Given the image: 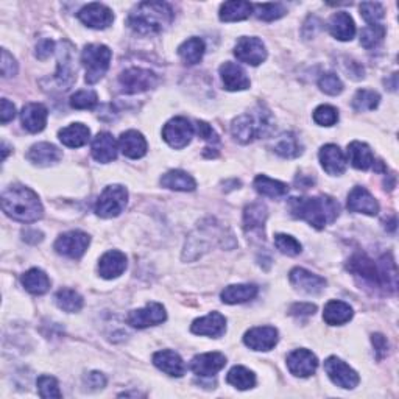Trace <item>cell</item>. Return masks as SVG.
<instances>
[{
  "mask_svg": "<svg viewBox=\"0 0 399 399\" xmlns=\"http://www.w3.org/2000/svg\"><path fill=\"white\" fill-rule=\"evenodd\" d=\"M290 282L294 284V286L304 292V294H309V295H315L320 294L325 287H326V280L322 276H318L315 273H310L308 272L306 268H294L290 272Z\"/></svg>",
  "mask_w": 399,
  "mask_h": 399,
  "instance_id": "d6986e66",
  "label": "cell"
},
{
  "mask_svg": "<svg viewBox=\"0 0 399 399\" xmlns=\"http://www.w3.org/2000/svg\"><path fill=\"white\" fill-rule=\"evenodd\" d=\"M112 53L110 47L103 44H89L84 47L81 53V63L86 69V80L88 84H96L106 75L110 69Z\"/></svg>",
  "mask_w": 399,
  "mask_h": 399,
  "instance_id": "5b68a950",
  "label": "cell"
},
{
  "mask_svg": "<svg viewBox=\"0 0 399 399\" xmlns=\"http://www.w3.org/2000/svg\"><path fill=\"white\" fill-rule=\"evenodd\" d=\"M77 69L72 66V55L70 50H63L58 60V72H56V81L63 89H69L77 80Z\"/></svg>",
  "mask_w": 399,
  "mask_h": 399,
  "instance_id": "8d00e7d4",
  "label": "cell"
},
{
  "mask_svg": "<svg viewBox=\"0 0 399 399\" xmlns=\"http://www.w3.org/2000/svg\"><path fill=\"white\" fill-rule=\"evenodd\" d=\"M372 341H373V346H374L377 359L381 360L384 355L387 354V351H388V341H387L386 337L382 336V334H373Z\"/></svg>",
  "mask_w": 399,
  "mask_h": 399,
  "instance_id": "db71d44e",
  "label": "cell"
},
{
  "mask_svg": "<svg viewBox=\"0 0 399 399\" xmlns=\"http://www.w3.org/2000/svg\"><path fill=\"white\" fill-rule=\"evenodd\" d=\"M348 159L351 162L354 169L359 170H368L369 167L374 166V155L367 144L363 142L354 140L348 145Z\"/></svg>",
  "mask_w": 399,
  "mask_h": 399,
  "instance_id": "f1b7e54d",
  "label": "cell"
},
{
  "mask_svg": "<svg viewBox=\"0 0 399 399\" xmlns=\"http://www.w3.org/2000/svg\"><path fill=\"white\" fill-rule=\"evenodd\" d=\"M128 203V190L120 184L105 188L96 203V214L102 218H112L120 216Z\"/></svg>",
  "mask_w": 399,
  "mask_h": 399,
  "instance_id": "8992f818",
  "label": "cell"
},
{
  "mask_svg": "<svg viewBox=\"0 0 399 399\" xmlns=\"http://www.w3.org/2000/svg\"><path fill=\"white\" fill-rule=\"evenodd\" d=\"M381 96L372 89H360L353 98V108L359 112L373 111L379 106Z\"/></svg>",
  "mask_w": 399,
  "mask_h": 399,
  "instance_id": "7bdbcfd3",
  "label": "cell"
},
{
  "mask_svg": "<svg viewBox=\"0 0 399 399\" xmlns=\"http://www.w3.org/2000/svg\"><path fill=\"white\" fill-rule=\"evenodd\" d=\"M325 372L329 376V379L336 384L337 387L345 390H353L359 386L360 377L354 369L339 358H329L325 362Z\"/></svg>",
  "mask_w": 399,
  "mask_h": 399,
  "instance_id": "9c48e42d",
  "label": "cell"
},
{
  "mask_svg": "<svg viewBox=\"0 0 399 399\" xmlns=\"http://www.w3.org/2000/svg\"><path fill=\"white\" fill-rule=\"evenodd\" d=\"M204 41L202 38H189L188 41H184L183 44L178 47V55L181 56L183 61L186 64H197L202 61L204 55Z\"/></svg>",
  "mask_w": 399,
  "mask_h": 399,
  "instance_id": "f35d334b",
  "label": "cell"
},
{
  "mask_svg": "<svg viewBox=\"0 0 399 399\" xmlns=\"http://www.w3.org/2000/svg\"><path fill=\"white\" fill-rule=\"evenodd\" d=\"M226 381L230 386L237 390H249L256 386V376L245 367H233L226 376Z\"/></svg>",
  "mask_w": 399,
  "mask_h": 399,
  "instance_id": "b9f144b4",
  "label": "cell"
},
{
  "mask_svg": "<svg viewBox=\"0 0 399 399\" xmlns=\"http://www.w3.org/2000/svg\"><path fill=\"white\" fill-rule=\"evenodd\" d=\"M77 16L84 25L89 28H96V30L108 28L114 20L112 11L103 4H89L83 6V8L78 11Z\"/></svg>",
  "mask_w": 399,
  "mask_h": 399,
  "instance_id": "4fadbf2b",
  "label": "cell"
},
{
  "mask_svg": "<svg viewBox=\"0 0 399 399\" xmlns=\"http://www.w3.org/2000/svg\"><path fill=\"white\" fill-rule=\"evenodd\" d=\"M253 13V5L244 0H231L225 2L220 6V19L223 22H237V20H245Z\"/></svg>",
  "mask_w": 399,
  "mask_h": 399,
  "instance_id": "d6a6232c",
  "label": "cell"
},
{
  "mask_svg": "<svg viewBox=\"0 0 399 399\" xmlns=\"http://www.w3.org/2000/svg\"><path fill=\"white\" fill-rule=\"evenodd\" d=\"M18 74V63L8 53V50L2 48V77L8 78Z\"/></svg>",
  "mask_w": 399,
  "mask_h": 399,
  "instance_id": "f5cc1de1",
  "label": "cell"
},
{
  "mask_svg": "<svg viewBox=\"0 0 399 399\" xmlns=\"http://www.w3.org/2000/svg\"><path fill=\"white\" fill-rule=\"evenodd\" d=\"M119 150L122 152L126 158L130 159H139L142 156L147 155V140L142 134L136 130H130L122 133L119 138Z\"/></svg>",
  "mask_w": 399,
  "mask_h": 399,
  "instance_id": "cb8c5ba5",
  "label": "cell"
},
{
  "mask_svg": "<svg viewBox=\"0 0 399 399\" xmlns=\"http://www.w3.org/2000/svg\"><path fill=\"white\" fill-rule=\"evenodd\" d=\"M84 382H86L88 387H91L92 390H100V388H103L106 386V377L102 373L92 372L86 376Z\"/></svg>",
  "mask_w": 399,
  "mask_h": 399,
  "instance_id": "680465c9",
  "label": "cell"
},
{
  "mask_svg": "<svg viewBox=\"0 0 399 399\" xmlns=\"http://www.w3.org/2000/svg\"><path fill=\"white\" fill-rule=\"evenodd\" d=\"M348 209L351 212L367 214V216H377L379 212V203L369 194L365 188L355 186L348 195Z\"/></svg>",
  "mask_w": 399,
  "mask_h": 399,
  "instance_id": "ac0fdd59",
  "label": "cell"
},
{
  "mask_svg": "<svg viewBox=\"0 0 399 399\" xmlns=\"http://www.w3.org/2000/svg\"><path fill=\"white\" fill-rule=\"evenodd\" d=\"M48 111L44 105L41 103H28L22 108L20 112V120L27 131L30 133H39L47 125Z\"/></svg>",
  "mask_w": 399,
  "mask_h": 399,
  "instance_id": "7402d4cb",
  "label": "cell"
},
{
  "mask_svg": "<svg viewBox=\"0 0 399 399\" xmlns=\"http://www.w3.org/2000/svg\"><path fill=\"white\" fill-rule=\"evenodd\" d=\"M267 208L262 203H253L244 211V228L245 231H262L267 222Z\"/></svg>",
  "mask_w": 399,
  "mask_h": 399,
  "instance_id": "e575fe53",
  "label": "cell"
},
{
  "mask_svg": "<svg viewBox=\"0 0 399 399\" xmlns=\"http://www.w3.org/2000/svg\"><path fill=\"white\" fill-rule=\"evenodd\" d=\"M37 386H38V391H39L41 398H56V399H60L63 396V393L60 391V387H58V381H56L53 376L44 374V376L38 377Z\"/></svg>",
  "mask_w": 399,
  "mask_h": 399,
  "instance_id": "7dc6e473",
  "label": "cell"
},
{
  "mask_svg": "<svg viewBox=\"0 0 399 399\" xmlns=\"http://www.w3.org/2000/svg\"><path fill=\"white\" fill-rule=\"evenodd\" d=\"M158 83V75L148 69L130 67L119 75V84L124 94H140Z\"/></svg>",
  "mask_w": 399,
  "mask_h": 399,
  "instance_id": "52a82bcc",
  "label": "cell"
},
{
  "mask_svg": "<svg viewBox=\"0 0 399 399\" xmlns=\"http://www.w3.org/2000/svg\"><path fill=\"white\" fill-rule=\"evenodd\" d=\"M287 368L296 377H309L317 372L318 359L309 349H295L287 355Z\"/></svg>",
  "mask_w": 399,
  "mask_h": 399,
  "instance_id": "5bb4252c",
  "label": "cell"
},
{
  "mask_svg": "<svg viewBox=\"0 0 399 399\" xmlns=\"http://www.w3.org/2000/svg\"><path fill=\"white\" fill-rule=\"evenodd\" d=\"M190 331L197 336H208L218 339L226 331V318L218 312H211L206 317L197 318L190 326Z\"/></svg>",
  "mask_w": 399,
  "mask_h": 399,
  "instance_id": "2e32d148",
  "label": "cell"
},
{
  "mask_svg": "<svg viewBox=\"0 0 399 399\" xmlns=\"http://www.w3.org/2000/svg\"><path fill=\"white\" fill-rule=\"evenodd\" d=\"M234 55L240 63L249 64V66H259L267 60V48L259 38L244 37L237 41Z\"/></svg>",
  "mask_w": 399,
  "mask_h": 399,
  "instance_id": "7c38bea8",
  "label": "cell"
},
{
  "mask_svg": "<svg viewBox=\"0 0 399 399\" xmlns=\"http://www.w3.org/2000/svg\"><path fill=\"white\" fill-rule=\"evenodd\" d=\"M320 162H322V167L326 172L334 176L341 175L346 169V158L344 152H341L339 145L334 144L322 147V150H320Z\"/></svg>",
  "mask_w": 399,
  "mask_h": 399,
  "instance_id": "484cf974",
  "label": "cell"
},
{
  "mask_svg": "<svg viewBox=\"0 0 399 399\" xmlns=\"http://www.w3.org/2000/svg\"><path fill=\"white\" fill-rule=\"evenodd\" d=\"M386 37V27L381 24L368 25L360 33V44L365 48H373Z\"/></svg>",
  "mask_w": 399,
  "mask_h": 399,
  "instance_id": "f6af8a7d",
  "label": "cell"
},
{
  "mask_svg": "<svg viewBox=\"0 0 399 399\" xmlns=\"http://www.w3.org/2000/svg\"><path fill=\"white\" fill-rule=\"evenodd\" d=\"M197 133H198V136L204 139V140H209V142H217L218 138H217V134L216 131L212 130V126L208 125L206 122H197Z\"/></svg>",
  "mask_w": 399,
  "mask_h": 399,
  "instance_id": "11a10c76",
  "label": "cell"
},
{
  "mask_svg": "<svg viewBox=\"0 0 399 399\" xmlns=\"http://www.w3.org/2000/svg\"><path fill=\"white\" fill-rule=\"evenodd\" d=\"M2 209L6 216L22 223L38 222L44 209L38 195L25 186H11L2 194Z\"/></svg>",
  "mask_w": 399,
  "mask_h": 399,
  "instance_id": "7a4b0ae2",
  "label": "cell"
},
{
  "mask_svg": "<svg viewBox=\"0 0 399 399\" xmlns=\"http://www.w3.org/2000/svg\"><path fill=\"white\" fill-rule=\"evenodd\" d=\"M313 120L322 126H332L337 124L339 111L331 105H322L313 111Z\"/></svg>",
  "mask_w": 399,
  "mask_h": 399,
  "instance_id": "c3c4849f",
  "label": "cell"
},
{
  "mask_svg": "<svg viewBox=\"0 0 399 399\" xmlns=\"http://www.w3.org/2000/svg\"><path fill=\"white\" fill-rule=\"evenodd\" d=\"M275 130V119L266 106L258 105L251 112L242 114L231 124V134L240 144L266 138Z\"/></svg>",
  "mask_w": 399,
  "mask_h": 399,
  "instance_id": "277c9868",
  "label": "cell"
},
{
  "mask_svg": "<svg viewBox=\"0 0 399 399\" xmlns=\"http://www.w3.org/2000/svg\"><path fill=\"white\" fill-rule=\"evenodd\" d=\"M6 155H8V148H6V145L4 144V159L6 158Z\"/></svg>",
  "mask_w": 399,
  "mask_h": 399,
  "instance_id": "94428289",
  "label": "cell"
},
{
  "mask_svg": "<svg viewBox=\"0 0 399 399\" xmlns=\"http://www.w3.org/2000/svg\"><path fill=\"white\" fill-rule=\"evenodd\" d=\"M55 303L61 310L69 312V313L80 312L81 308H83V304H84L83 296L72 289H61V290L56 292Z\"/></svg>",
  "mask_w": 399,
  "mask_h": 399,
  "instance_id": "60d3db41",
  "label": "cell"
},
{
  "mask_svg": "<svg viewBox=\"0 0 399 399\" xmlns=\"http://www.w3.org/2000/svg\"><path fill=\"white\" fill-rule=\"evenodd\" d=\"M256 295H258V287L254 284H236V286L225 287L220 298L225 304H242L251 301Z\"/></svg>",
  "mask_w": 399,
  "mask_h": 399,
  "instance_id": "4dcf8cb0",
  "label": "cell"
},
{
  "mask_svg": "<svg viewBox=\"0 0 399 399\" xmlns=\"http://www.w3.org/2000/svg\"><path fill=\"white\" fill-rule=\"evenodd\" d=\"M166 320H167V313L162 304L148 303L145 308L131 310L128 313L126 323L133 327H138V329H145V327L150 326L161 325L166 322Z\"/></svg>",
  "mask_w": 399,
  "mask_h": 399,
  "instance_id": "8fae6325",
  "label": "cell"
},
{
  "mask_svg": "<svg viewBox=\"0 0 399 399\" xmlns=\"http://www.w3.org/2000/svg\"><path fill=\"white\" fill-rule=\"evenodd\" d=\"M226 358L222 353H204L198 354L190 362V369L197 376L211 377L216 376L220 369L225 368Z\"/></svg>",
  "mask_w": 399,
  "mask_h": 399,
  "instance_id": "e0dca14e",
  "label": "cell"
},
{
  "mask_svg": "<svg viewBox=\"0 0 399 399\" xmlns=\"http://www.w3.org/2000/svg\"><path fill=\"white\" fill-rule=\"evenodd\" d=\"M161 184L162 188L180 190V192H192L197 188L194 178H192L189 174L183 172V170H170V172H167L166 175H162Z\"/></svg>",
  "mask_w": 399,
  "mask_h": 399,
  "instance_id": "836d02e7",
  "label": "cell"
},
{
  "mask_svg": "<svg viewBox=\"0 0 399 399\" xmlns=\"http://www.w3.org/2000/svg\"><path fill=\"white\" fill-rule=\"evenodd\" d=\"M194 125L186 117H175L164 125L162 138L172 148H184L190 144L194 138Z\"/></svg>",
  "mask_w": 399,
  "mask_h": 399,
  "instance_id": "ba28073f",
  "label": "cell"
},
{
  "mask_svg": "<svg viewBox=\"0 0 399 399\" xmlns=\"http://www.w3.org/2000/svg\"><path fill=\"white\" fill-rule=\"evenodd\" d=\"M153 363L162 373L172 377H181L186 373V363L181 359V355L172 349H162V351L155 353Z\"/></svg>",
  "mask_w": 399,
  "mask_h": 399,
  "instance_id": "ffe728a7",
  "label": "cell"
},
{
  "mask_svg": "<svg viewBox=\"0 0 399 399\" xmlns=\"http://www.w3.org/2000/svg\"><path fill=\"white\" fill-rule=\"evenodd\" d=\"M55 50V42L52 39H42L37 46V56L39 60H47Z\"/></svg>",
  "mask_w": 399,
  "mask_h": 399,
  "instance_id": "9f6ffc18",
  "label": "cell"
},
{
  "mask_svg": "<svg viewBox=\"0 0 399 399\" xmlns=\"http://www.w3.org/2000/svg\"><path fill=\"white\" fill-rule=\"evenodd\" d=\"M353 315L354 310L351 306L344 301H337V299H332V301L327 303L323 310V320L331 326L345 325L353 318Z\"/></svg>",
  "mask_w": 399,
  "mask_h": 399,
  "instance_id": "f546056e",
  "label": "cell"
},
{
  "mask_svg": "<svg viewBox=\"0 0 399 399\" xmlns=\"http://www.w3.org/2000/svg\"><path fill=\"white\" fill-rule=\"evenodd\" d=\"M360 14L369 25H373L379 22V20L386 16V10H384V6L377 2H363L360 5Z\"/></svg>",
  "mask_w": 399,
  "mask_h": 399,
  "instance_id": "f907efd6",
  "label": "cell"
},
{
  "mask_svg": "<svg viewBox=\"0 0 399 399\" xmlns=\"http://www.w3.org/2000/svg\"><path fill=\"white\" fill-rule=\"evenodd\" d=\"M22 286L32 295H44L50 289L48 276L41 268H32L22 276Z\"/></svg>",
  "mask_w": 399,
  "mask_h": 399,
  "instance_id": "d590c367",
  "label": "cell"
},
{
  "mask_svg": "<svg viewBox=\"0 0 399 399\" xmlns=\"http://www.w3.org/2000/svg\"><path fill=\"white\" fill-rule=\"evenodd\" d=\"M97 102H98L97 92L91 89L78 91L70 97V106H72L74 110H92L97 105Z\"/></svg>",
  "mask_w": 399,
  "mask_h": 399,
  "instance_id": "bcb514c9",
  "label": "cell"
},
{
  "mask_svg": "<svg viewBox=\"0 0 399 399\" xmlns=\"http://www.w3.org/2000/svg\"><path fill=\"white\" fill-rule=\"evenodd\" d=\"M275 245L282 254L287 256H296L301 253V244L295 239L289 236V234H276L275 236Z\"/></svg>",
  "mask_w": 399,
  "mask_h": 399,
  "instance_id": "681fc988",
  "label": "cell"
},
{
  "mask_svg": "<svg viewBox=\"0 0 399 399\" xmlns=\"http://www.w3.org/2000/svg\"><path fill=\"white\" fill-rule=\"evenodd\" d=\"M254 189L258 190L261 195H266V197H270V198L284 197L289 192V188H287L286 183L272 180V178H268L266 175L256 176Z\"/></svg>",
  "mask_w": 399,
  "mask_h": 399,
  "instance_id": "ab89813d",
  "label": "cell"
},
{
  "mask_svg": "<svg viewBox=\"0 0 399 399\" xmlns=\"http://www.w3.org/2000/svg\"><path fill=\"white\" fill-rule=\"evenodd\" d=\"M220 77H222L223 86L228 91H245L249 88V78L245 70L236 63L226 61L220 66Z\"/></svg>",
  "mask_w": 399,
  "mask_h": 399,
  "instance_id": "603a6c76",
  "label": "cell"
},
{
  "mask_svg": "<svg viewBox=\"0 0 399 399\" xmlns=\"http://www.w3.org/2000/svg\"><path fill=\"white\" fill-rule=\"evenodd\" d=\"M273 152L282 156V158L292 159V158H298V156L303 153V148L299 145V142L294 133H284L273 142Z\"/></svg>",
  "mask_w": 399,
  "mask_h": 399,
  "instance_id": "74e56055",
  "label": "cell"
},
{
  "mask_svg": "<svg viewBox=\"0 0 399 399\" xmlns=\"http://www.w3.org/2000/svg\"><path fill=\"white\" fill-rule=\"evenodd\" d=\"M126 270V256L117 249L105 253L98 261V273L105 280L119 277Z\"/></svg>",
  "mask_w": 399,
  "mask_h": 399,
  "instance_id": "44dd1931",
  "label": "cell"
},
{
  "mask_svg": "<svg viewBox=\"0 0 399 399\" xmlns=\"http://www.w3.org/2000/svg\"><path fill=\"white\" fill-rule=\"evenodd\" d=\"M60 140L66 147L70 148H80L84 144H88L91 131L86 125L83 124H72L66 128H63L58 133Z\"/></svg>",
  "mask_w": 399,
  "mask_h": 399,
  "instance_id": "1f68e13d",
  "label": "cell"
},
{
  "mask_svg": "<svg viewBox=\"0 0 399 399\" xmlns=\"http://www.w3.org/2000/svg\"><path fill=\"white\" fill-rule=\"evenodd\" d=\"M289 211L292 216L304 220L317 230L336 222L340 214V206L332 197H299L289 200Z\"/></svg>",
  "mask_w": 399,
  "mask_h": 399,
  "instance_id": "6da1fadb",
  "label": "cell"
},
{
  "mask_svg": "<svg viewBox=\"0 0 399 399\" xmlns=\"http://www.w3.org/2000/svg\"><path fill=\"white\" fill-rule=\"evenodd\" d=\"M14 116H16V108H14V105L11 102H8V100L4 98L2 100V112H0V117H2V124H8L10 120L14 119Z\"/></svg>",
  "mask_w": 399,
  "mask_h": 399,
  "instance_id": "91938a15",
  "label": "cell"
},
{
  "mask_svg": "<svg viewBox=\"0 0 399 399\" xmlns=\"http://www.w3.org/2000/svg\"><path fill=\"white\" fill-rule=\"evenodd\" d=\"M91 244V237L83 231H69L64 233L56 239L55 249L61 256H67L72 259H80L86 253Z\"/></svg>",
  "mask_w": 399,
  "mask_h": 399,
  "instance_id": "30bf717a",
  "label": "cell"
},
{
  "mask_svg": "<svg viewBox=\"0 0 399 399\" xmlns=\"http://www.w3.org/2000/svg\"><path fill=\"white\" fill-rule=\"evenodd\" d=\"M318 86L327 96H339L344 92V83L336 74H325L318 80Z\"/></svg>",
  "mask_w": 399,
  "mask_h": 399,
  "instance_id": "816d5d0a",
  "label": "cell"
},
{
  "mask_svg": "<svg viewBox=\"0 0 399 399\" xmlns=\"http://www.w3.org/2000/svg\"><path fill=\"white\" fill-rule=\"evenodd\" d=\"M253 8L256 10V16L261 20H266V22H272V20L281 19L282 16H286V6L282 4H258L254 5Z\"/></svg>",
  "mask_w": 399,
  "mask_h": 399,
  "instance_id": "ee69618b",
  "label": "cell"
},
{
  "mask_svg": "<svg viewBox=\"0 0 399 399\" xmlns=\"http://www.w3.org/2000/svg\"><path fill=\"white\" fill-rule=\"evenodd\" d=\"M317 310V306L309 304V303H299V304H294L290 308V313L292 315L296 317H303V315H313Z\"/></svg>",
  "mask_w": 399,
  "mask_h": 399,
  "instance_id": "6f0895ef",
  "label": "cell"
},
{
  "mask_svg": "<svg viewBox=\"0 0 399 399\" xmlns=\"http://www.w3.org/2000/svg\"><path fill=\"white\" fill-rule=\"evenodd\" d=\"M174 20L172 6L166 2H142L128 18V25L139 34H156Z\"/></svg>",
  "mask_w": 399,
  "mask_h": 399,
  "instance_id": "3957f363",
  "label": "cell"
},
{
  "mask_svg": "<svg viewBox=\"0 0 399 399\" xmlns=\"http://www.w3.org/2000/svg\"><path fill=\"white\" fill-rule=\"evenodd\" d=\"M277 331L272 326H259V327H253V329H249L245 337L244 341L245 345L253 349V351H270V349H273L277 344Z\"/></svg>",
  "mask_w": 399,
  "mask_h": 399,
  "instance_id": "9a60e30c",
  "label": "cell"
},
{
  "mask_svg": "<svg viewBox=\"0 0 399 399\" xmlns=\"http://www.w3.org/2000/svg\"><path fill=\"white\" fill-rule=\"evenodd\" d=\"M91 153L96 161L108 164L117 158V142L110 133H98L92 140Z\"/></svg>",
  "mask_w": 399,
  "mask_h": 399,
  "instance_id": "d4e9b609",
  "label": "cell"
},
{
  "mask_svg": "<svg viewBox=\"0 0 399 399\" xmlns=\"http://www.w3.org/2000/svg\"><path fill=\"white\" fill-rule=\"evenodd\" d=\"M27 158L28 161L33 162L34 166L47 167L52 166L55 162H58L63 158V153L58 147L47 144V142H41V144L33 145L30 150H28Z\"/></svg>",
  "mask_w": 399,
  "mask_h": 399,
  "instance_id": "4316f807",
  "label": "cell"
},
{
  "mask_svg": "<svg viewBox=\"0 0 399 399\" xmlns=\"http://www.w3.org/2000/svg\"><path fill=\"white\" fill-rule=\"evenodd\" d=\"M331 34L339 41H351L355 34V24L353 18L345 11H339L332 14L329 22H327Z\"/></svg>",
  "mask_w": 399,
  "mask_h": 399,
  "instance_id": "83f0119b",
  "label": "cell"
}]
</instances>
